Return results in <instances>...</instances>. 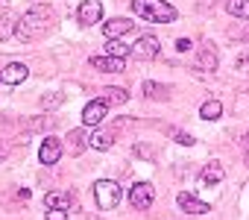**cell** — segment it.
<instances>
[{"mask_svg":"<svg viewBox=\"0 0 249 220\" xmlns=\"http://www.w3.org/2000/svg\"><path fill=\"white\" fill-rule=\"evenodd\" d=\"M0 159H6V147L3 144H0Z\"/></svg>","mask_w":249,"mask_h":220,"instance_id":"obj_29","label":"cell"},{"mask_svg":"<svg viewBox=\"0 0 249 220\" xmlns=\"http://www.w3.org/2000/svg\"><path fill=\"white\" fill-rule=\"evenodd\" d=\"M199 179H202V185H205V188H214V185H220V182L226 179V167H223L220 162H211V165H205V167H202Z\"/></svg>","mask_w":249,"mask_h":220,"instance_id":"obj_13","label":"cell"},{"mask_svg":"<svg viewBox=\"0 0 249 220\" xmlns=\"http://www.w3.org/2000/svg\"><path fill=\"white\" fill-rule=\"evenodd\" d=\"M234 71H240V73L249 76V47H246L243 53H237V59H234Z\"/></svg>","mask_w":249,"mask_h":220,"instance_id":"obj_24","label":"cell"},{"mask_svg":"<svg viewBox=\"0 0 249 220\" xmlns=\"http://www.w3.org/2000/svg\"><path fill=\"white\" fill-rule=\"evenodd\" d=\"M120 200H123V188H120L117 182H111V179H100V182L94 185V202H97V208L111 211V208L120 205Z\"/></svg>","mask_w":249,"mask_h":220,"instance_id":"obj_3","label":"cell"},{"mask_svg":"<svg viewBox=\"0 0 249 220\" xmlns=\"http://www.w3.org/2000/svg\"><path fill=\"white\" fill-rule=\"evenodd\" d=\"M141 91H144L150 100H164V97H167V88L159 85V82H153V79H147V82L141 85Z\"/></svg>","mask_w":249,"mask_h":220,"instance_id":"obj_22","label":"cell"},{"mask_svg":"<svg viewBox=\"0 0 249 220\" xmlns=\"http://www.w3.org/2000/svg\"><path fill=\"white\" fill-rule=\"evenodd\" d=\"M220 115H223V103L220 100H205L199 106V118H205V121H217Z\"/></svg>","mask_w":249,"mask_h":220,"instance_id":"obj_19","label":"cell"},{"mask_svg":"<svg viewBox=\"0 0 249 220\" xmlns=\"http://www.w3.org/2000/svg\"><path fill=\"white\" fill-rule=\"evenodd\" d=\"M65 141H68V147H71V153H73V156H79V153H82V150L88 147V127H79V129H71Z\"/></svg>","mask_w":249,"mask_h":220,"instance_id":"obj_15","label":"cell"},{"mask_svg":"<svg viewBox=\"0 0 249 220\" xmlns=\"http://www.w3.org/2000/svg\"><path fill=\"white\" fill-rule=\"evenodd\" d=\"M194 62H196L199 71H217V50H214L211 44H202Z\"/></svg>","mask_w":249,"mask_h":220,"instance_id":"obj_14","label":"cell"},{"mask_svg":"<svg viewBox=\"0 0 249 220\" xmlns=\"http://www.w3.org/2000/svg\"><path fill=\"white\" fill-rule=\"evenodd\" d=\"M106 112H108V106H106V103H103V100L97 97V100H91V103H88V106L82 109V124H85V127H94V129H97V127H100V124L106 121Z\"/></svg>","mask_w":249,"mask_h":220,"instance_id":"obj_7","label":"cell"},{"mask_svg":"<svg viewBox=\"0 0 249 220\" xmlns=\"http://www.w3.org/2000/svg\"><path fill=\"white\" fill-rule=\"evenodd\" d=\"M176 50H179V53H188V50H191V41H188V38H179V41H176Z\"/></svg>","mask_w":249,"mask_h":220,"instance_id":"obj_26","label":"cell"},{"mask_svg":"<svg viewBox=\"0 0 249 220\" xmlns=\"http://www.w3.org/2000/svg\"><path fill=\"white\" fill-rule=\"evenodd\" d=\"M100 100H103L106 106H108V103H114V106H123V103H126V100H129V94H126V91H123V88H106Z\"/></svg>","mask_w":249,"mask_h":220,"instance_id":"obj_21","label":"cell"},{"mask_svg":"<svg viewBox=\"0 0 249 220\" xmlns=\"http://www.w3.org/2000/svg\"><path fill=\"white\" fill-rule=\"evenodd\" d=\"M132 21L129 18H111V21H106L103 24V33H106V38L111 41V38H123L126 33H132Z\"/></svg>","mask_w":249,"mask_h":220,"instance_id":"obj_9","label":"cell"},{"mask_svg":"<svg viewBox=\"0 0 249 220\" xmlns=\"http://www.w3.org/2000/svg\"><path fill=\"white\" fill-rule=\"evenodd\" d=\"M38 159H41V165H56V162L62 159V141H59V138H53V135H47V138L41 141Z\"/></svg>","mask_w":249,"mask_h":220,"instance_id":"obj_8","label":"cell"},{"mask_svg":"<svg viewBox=\"0 0 249 220\" xmlns=\"http://www.w3.org/2000/svg\"><path fill=\"white\" fill-rule=\"evenodd\" d=\"M50 21H53V12H50V6L38 3V6L27 9V12H24L18 21H15V36H18V41L30 44V41H38V38H44V36H47V30H50Z\"/></svg>","mask_w":249,"mask_h":220,"instance_id":"obj_1","label":"cell"},{"mask_svg":"<svg viewBox=\"0 0 249 220\" xmlns=\"http://www.w3.org/2000/svg\"><path fill=\"white\" fill-rule=\"evenodd\" d=\"M59 103H62V97H59V94H56V97H44V100H41V106H44V109H47V106H59Z\"/></svg>","mask_w":249,"mask_h":220,"instance_id":"obj_27","label":"cell"},{"mask_svg":"<svg viewBox=\"0 0 249 220\" xmlns=\"http://www.w3.org/2000/svg\"><path fill=\"white\" fill-rule=\"evenodd\" d=\"M27 76H30V68H27V65H21V62L6 65V68H3V73H0V79H3L6 85H21Z\"/></svg>","mask_w":249,"mask_h":220,"instance_id":"obj_12","label":"cell"},{"mask_svg":"<svg viewBox=\"0 0 249 220\" xmlns=\"http://www.w3.org/2000/svg\"><path fill=\"white\" fill-rule=\"evenodd\" d=\"M153 200H156V188H153L150 182H138V185H132V191H129V202H132V208L147 211V208L153 205Z\"/></svg>","mask_w":249,"mask_h":220,"instance_id":"obj_5","label":"cell"},{"mask_svg":"<svg viewBox=\"0 0 249 220\" xmlns=\"http://www.w3.org/2000/svg\"><path fill=\"white\" fill-rule=\"evenodd\" d=\"M246 141H249V135H246Z\"/></svg>","mask_w":249,"mask_h":220,"instance_id":"obj_30","label":"cell"},{"mask_svg":"<svg viewBox=\"0 0 249 220\" xmlns=\"http://www.w3.org/2000/svg\"><path fill=\"white\" fill-rule=\"evenodd\" d=\"M132 12L150 24H173L179 15L167 0H132Z\"/></svg>","mask_w":249,"mask_h":220,"instance_id":"obj_2","label":"cell"},{"mask_svg":"<svg viewBox=\"0 0 249 220\" xmlns=\"http://www.w3.org/2000/svg\"><path fill=\"white\" fill-rule=\"evenodd\" d=\"M161 53V41L156 38V36H141L132 47H129V56H135V59H141V62H150V59H156Z\"/></svg>","mask_w":249,"mask_h":220,"instance_id":"obj_4","label":"cell"},{"mask_svg":"<svg viewBox=\"0 0 249 220\" xmlns=\"http://www.w3.org/2000/svg\"><path fill=\"white\" fill-rule=\"evenodd\" d=\"M76 18H79L82 27L100 24V18H103V3H100V0H82L79 9H76Z\"/></svg>","mask_w":249,"mask_h":220,"instance_id":"obj_6","label":"cell"},{"mask_svg":"<svg viewBox=\"0 0 249 220\" xmlns=\"http://www.w3.org/2000/svg\"><path fill=\"white\" fill-rule=\"evenodd\" d=\"M176 141H179V144H185V147H191V144H194V138H191V135H185V132H176Z\"/></svg>","mask_w":249,"mask_h":220,"instance_id":"obj_28","label":"cell"},{"mask_svg":"<svg viewBox=\"0 0 249 220\" xmlns=\"http://www.w3.org/2000/svg\"><path fill=\"white\" fill-rule=\"evenodd\" d=\"M44 205L47 208H59V211H71L73 208V197L65 194V191H53V194L44 197Z\"/></svg>","mask_w":249,"mask_h":220,"instance_id":"obj_17","label":"cell"},{"mask_svg":"<svg viewBox=\"0 0 249 220\" xmlns=\"http://www.w3.org/2000/svg\"><path fill=\"white\" fill-rule=\"evenodd\" d=\"M106 53L114 56V59H126V56H129V44H123L120 38H111V41L106 44Z\"/></svg>","mask_w":249,"mask_h":220,"instance_id":"obj_23","label":"cell"},{"mask_svg":"<svg viewBox=\"0 0 249 220\" xmlns=\"http://www.w3.org/2000/svg\"><path fill=\"white\" fill-rule=\"evenodd\" d=\"M47 220H68V211H59V208H50V211H47Z\"/></svg>","mask_w":249,"mask_h":220,"instance_id":"obj_25","label":"cell"},{"mask_svg":"<svg viewBox=\"0 0 249 220\" xmlns=\"http://www.w3.org/2000/svg\"><path fill=\"white\" fill-rule=\"evenodd\" d=\"M111 144H114V132H111V129L97 127V129L88 135V147H94V150H108Z\"/></svg>","mask_w":249,"mask_h":220,"instance_id":"obj_16","label":"cell"},{"mask_svg":"<svg viewBox=\"0 0 249 220\" xmlns=\"http://www.w3.org/2000/svg\"><path fill=\"white\" fill-rule=\"evenodd\" d=\"M176 202H179V208H182V211H188V214H208V211H211V205H208V202L196 200V197H194V194H188V191H182V194L176 197Z\"/></svg>","mask_w":249,"mask_h":220,"instance_id":"obj_10","label":"cell"},{"mask_svg":"<svg viewBox=\"0 0 249 220\" xmlns=\"http://www.w3.org/2000/svg\"><path fill=\"white\" fill-rule=\"evenodd\" d=\"M15 15H12V9H3L0 12V41H6L12 33H15Z\"/></svg>","mask_w":249,"mask_h":220,"instance_id":"obj_18","label":"cell"},{"mask_svg":"<svg viewBox=\"0 0 249 220\" xmlns=\"http://www.w3.org/2000/svg\"><path fill=\"white\" fill-rule=\"evenodd\" d=\"M226 9L240 21H249V0H226Z\"/></svg>","mask_w":249,"mask_h":220,"instance_id":"obj_20","label":"cell"},{"mask_svg":"<svg viewBox=\"0 0 249 220\" xmlns=\"http://www.w3.org/2000/svg\"><path fill=\"white\" fill-rule=\"evenodd\" d=\"M88 62H91V68H97L103 73H120L126 68V59H114V56H91Z\"/></svg>","mask_w":249,"mask_h":220,"instance_id":"obj_11","label":"cell"}]
</instances>
